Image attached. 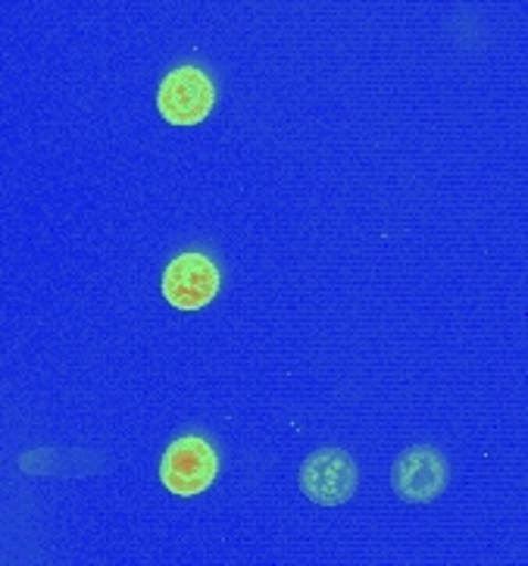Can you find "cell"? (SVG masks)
<instances>
[{
  "label": "cell",
  "mask_w": 528,
  "mask_h": 566,
  "mask_svg": "<svg viewBox=\"0 0 528 566\" xmlns=\"http://www.w3.org/2000/svg\"><path fill=\"white\" fill-rule=\"evenodd\" d=\"M219 266L201 251H184L169 266H166L163 297L176 307V311L194 313L203 311L213 297L219 294Z\"/></svg>",
  "instance_id": "obj_4"
},
{
  "label": "cell",
  "mask_w": 528,
  "mask_h": 566,
  "mask_svg": "<svg viewBox=\"0 0 528 566\" xmlns=\"http://www.w3.org/2000/svg\"><path fill=\"white\" fill-rule=\"evenodd\" d=\"M297 482H300V492L307 494L313 504L341 507L360 489V470H357L353 457L341 448H323V451H313L300 463Z\"/></svg>",
  "instance_id": "obj_2"
},
{
  "label": "cell",
  "mask_w": 528,
  "mask_h": 566,
  "mask_svg": "<svg viewBox=\"0 0 528 566\" xmlns=\"http://www.w3.org/2000/svg\"><path fill=\"white\" fill-rule=\"evenodd\" d=\"M217 104L210 75L198 66H179L166 75L157 92V111L169 126H201Z\"/></svg>",
  "instance_id": "obj_3"
},
{
  "label": "cell",
  "mask_w": 528,
  "mask_h": 566,
  "mask_svg": "<svg viewBox=\"0 0 528 566\" xmlns=\"http://www.w3.org/2000/svg\"><path fill=\"white\" fill-rule=\"evenodd\" d=\"M451 482V467L429 444H416L403 451L391 467V489L410 504H429L444 494Z\"/></svg>",
  "instance_id": "obj_5"
},
{
  "label": "cell",
  "mask_w": 528,
  "mask_h": 566,
  "mask_svg": "<svg viewBox=\"0 0 528 566\" xmlns=\"http://www.w3.org/2000/svg\"><path fill=\"white\" fill-rule=\"evenodd\" d=\"M219 475V457L201 436H182L166 448L160 460V482L176 497H198Z\"/></svg>",
  "instance_id": "obj_1"
}]
</instances>
